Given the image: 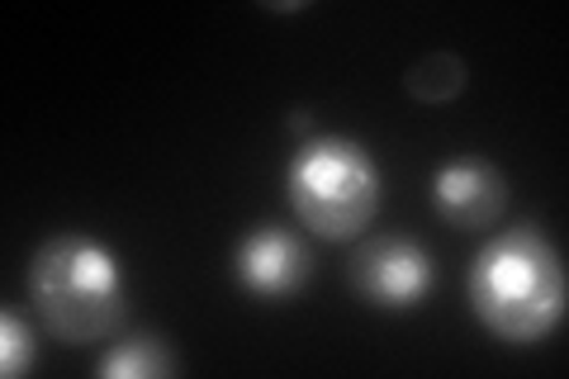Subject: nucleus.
<instances>
[{
    "label": "nucleus",
    "mask_w": 569,
    "mask_h": 379,
    "mask_svg": "<svg viewBox=\"0 0 569 379\" xmlns=\"http://www.w3.org/2000/svg\"><path fill=\"white\" fill-rule=\"evenodd\" d=\"M176 370H181V360H176V351L167 347V337H157V332L123 337L96 360L100 379H162Z\"/></svg>",
    "instance_id": "7"
},
{
    "label": "nucleus",
    "mask_w": 569,
    "mask_h": 379,
    "mask_svg": "<svg viewBox=\"0 0 569 379\" xmlns=\"http://www.w3.org/2000/svg\"><path fill=\"white\" fill-rule=\"evenodd\" d=\"M470 313L508 347H537L565 322L569 276L560 247L537 223L503 228L475 251L466 276Z\"/></svg>",
    "instance_id": "1"
},
{
    "label": "nucleus",
    "mask_w": 569,
    "mask_h": 379,
    "mask_svg": "<svg viewBox=\"0 0 569 379\" xmlns=\"http://www.w3.org/2000/svg\"><path fill=\"white\" fill-rule=\"evenodd\" d=\"M466 90V62L456 52H427L422 62L408 67V96L422 104H447Z\"/></svg>",
    "instance_id": "8"
},
{
    "label": "nucleus",
    "mask_w": 569,
    "mask_h": 379,
    "mask_svg": "<svg viewBox=\"0 0 569 379\" xmlns=\"http://www.w3.org/2000/svg\"><path fill=\"white\" fill-rule=\"evenodd\" d=\"M380 167L366 142L342 133H318L299 142L284 161V200L295 219L323 242H347L370 228L380 209Z\"/></svg>",
    "instance_id": "3"
},
{
    "label": "nucleus",
    "mask_w": 569,
    "mask_h": 379,
    "mask_svg": "<svg viewBox=\"0 0 569 379\" xmlns=\"http://www.w3.org/2000/svg\"><path fill=\"white\" fill-rule=\"evenodd\" d=\"M309 276H313V257L290 228L257 223L233 247V280L252 299H266V303L295 299L309 285Z\"/></svg>",
    "instance_id": "5"
},
{
    "label": "nucleus",
    "mask_w": 569,
    "mask_h": 379,
    "mask_svg": "<svg viewBox=\"0 0 569 379\" xmlns=\"http://www.w3.org/2000/svg\"><path fill=\"white\" fill-rule=\"evenodd\" d=\"M437 266L418 238H370L351 261V290L380 313H408L432 295Z\"/></svg>",
    "instance_id": "4"
},
{
    "label": "nucleus",
    "mask_w": 569,
    "mask_h": 379,
    "mask_svg": "<svg viewBox=\"0 0 569 379\" xmlns=\"http://www.w3.org/2000/svg\"><path fill=\"white\" fill-rule=\"evenodd\" d=\"M33 356H39L33 328L14 309H6V313H0V375H10V379L29 375L33 370Z\"/></svg>",
    "instance_id": "9"
},
{
    "label": "nucleus",
    "mask_w": 569,
    "mask_h": 379,
    "mask_svg": "<svg viewBox=\"0 0 569 379\" xmlns=\"http://www.w3.org/2000/svg\"><path fill=\"white\" fill-rule=\"evenodd\" d=\"M290 129H295V133H309V129H313L309 110H295V114H290Z\"/></svg>",
    "instance_id": "10"
},
{
    "label": "nucleus",
    "mask_w": 569,
    "mask_h": 379,
    "mask_svg": "<svg viewBox=\"0 0 569 379\" xmlns=\"http://www.w3.org/2000/svg\"><path fill=\"white\" fill-rule=\"evenodd\" d=\"M432 209L456 232H485L503 219L508 209V180L485 157H456L432 176Z\"/></svg>",
    "instance_id": "6"
},
{
    "label": "nucleus",
    "mask_w": 569,
    "mask_h": 379,
    "mask_svg": "<svg viewBox=\"0 0 569 379\" xmlns=\"http://www.w3.org/2000/svg\"><path fill=\"white\" fill-rule=\"evenodd\" d=\"M29 303L58 341L86 347L119 332L129 313V276L114 247L91 232H52L29 261Z\"/></svg>",
    "instance_id": "2"
}]
</instances>
